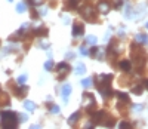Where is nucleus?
<instances>
[{
	"instance_id": "nucleus-1",
	"label": "nucleus",
	"mask_w": 148,
	"mask_h": 129,
	"mask_svg": "<svg viewBox=\"0 0 148 129\" xmlns=\"http://www.w3.org/2000/svg\"><path fill=\"white\" fill-rule=\"evenodd\" d=\"M0 120H2L3 128L14 129L18 125V114L10 110H3V111H0Z\"/></svg>"
},
{
	"instance_id": "nucleus-2",
	"label": "nucleus",
	"mask_w": 148,
	"mask_h": 129,
	"mask_svg": "<svg viewBox=\"0 0 148 129\" xmlns=\"http://www.w3.org/2000/svg\"><path fill=\"white\" fill-rule=\"evenodd\" d=\"M111 80H113V76L111 74H99L98 76V91L102 94V97H108L111 95Z\"/></svg>"
},
{
	"instance_id": "nucleus-3",
	"label": "nucleus",
	"mask_w": 148,
	"mask_h": 129,
	"mask_svg": "<svg viewBox=\"0 0 148 129\" xmlns=\"http://www.w3.org/2000/svg\"><path fill=\"white\" fill-rule=\"evenodd\" d=\"M82 106H83V108H86V110H92V108H95V106H96V102H95V98H93V95L92 94H84L83 95V102H82Z\"/></svg>"
},
{
	"instance_id": "nucleus-4",
	"label": "nucleus",
	"mask_w": 148,
	"mask_h": 129,
	"mask_svg": "<svg viewBox=\"0 0 148 129\" xmlns=\"http://www.w3.org/2000/svg\"><path fill=\"white\" fill-rule=\"evenodd\" d=\"M70 66L67 62H61V64H58V67H56V71H58V79L59 80H62V77H65L68 73H70Z\"/></svg>"
},
{
	"instance_id": "nucleus-5",
	"label": "nucleus",
	"mask_w": 148,
	"mask_h": 129,
	"mask_svg": "<svg viewBox=\"0 0 148 129\" xmlns=\"http://www.w3.org/2000/svg\"><path fill=\"white\" fill-rule=\"evenodd\" d=\"M83 18H84V19H88L89 22L96 21V14H95L93 8H90V6L84 8V9H83Z\"/></svg>"
},
{
	"instance_id": "nucleus-6",
	"label": "nucleus",
	"mask_w": 148,
	"mask_h": 129,
	"mask_svg": "<svg viewBox=\"0 0 148 129\" xmlns=\"http://www.w3.org/2000/svg\"><path fill=\"white\" fill-rule=\"evenodd\" d=\"M73 91V88L70 83H64L62 85V89H61V94H62V101H64V104H67L68 102V95L71 94Z\"/></svg>"
},
{
	"instance_id": "nucleus-7",
	"label": "nucleus",
	"mask_w": 148,
	"mask_h": 129,
	"mask_svg": "<svg viewBox=\"0 0 148 129\" xmlns=\"http://www.w3.org/2000/svg\"><path fill=\"white\" fill-rule=\"evenodd\" d=\"M84 34V25L80 24V22H76L73 25V36L74 37H80Z\"/></svg>"
},
{
	"instance_id": "nucleus-8",
	"label": "nucleus",
	"mask_w": 148,
	"mask_h": 129,
	"mask_svg": "<svg viewBox=\"0 0 148 129\" xmlns=\"http://www.w3.org/2000/svg\"><path fill=\"white\" fill-rule=\"evenodd\" d=\"M98 8H99V12H101V14L107 15L108 12H110V9H111V5L107 2V0H101V2H99V6H98Z\"/></svg>"
},
{
	"instance_id": "nucleus-9",
	"label": "nucleus",
	"mask_w": 148,
	"mask_h": 129,
	"mask_svg": "<svg viewBox=\"0 0 148 129\" xmlns=\"http://www.w3.org/2000/svg\"><path fill=\"white\" fill-rule=\"evenodd\" d=\"M25 92H27V86L24 85V83H19V86L15 88V94L18 97H24V94H25Z\"/></svg>"
},
{
	"instance_id": "nucleus-10",
	"label": "nucleus",
	"mask_w": 148,
	"mask_h": 129,
	"mask_svg": "<svg viewBox=\"0 0 148 129\" xmlns=\"http://www.w3.org/2000/svg\"><path fill=\"white\" fill-rule=\"evenodd\" d=\"M120 68L123 70V71H130V68H132V64H130V61H127V59H123V61H120Z\"/></svg>"
},
{
	"instance_id": "nucleus-11",
	"label": "nucleus",
	"mask_w": 148,
	"mask_h": 129,
	"mask_svg": "<svg viewBox=\"0 0 148 129\" xmlns=\"http://www.w3.org/2000/svg\"><path fill=\"white\" fill-rule=\"evenodd\" d=\"M135 40H136L138 43L147 45V43H148V36H147V34H142V33H139V34H136V37H135Z\"/></svg>"
},
{
	"instance_id": "nucleus-12",
	"label": "nucleus",
	"mask_w": 148,
	"mask_h": 129,
	"mask_svg": "<svg viewBox=\"0 0 148 129\" xmlns=\"http://www.w3.org/2000/svg\"><path fill=\"white\" fill-rule=\"evenodd\" d=\"M80 119V111H76L74 114H71L70 116V119H68V125H74V123H77V120Z\"/></svg>"
},
{
	"instance_id": "nucleus-13",
	"label": "nucleus",
	"mask_w": 148,
	"mask_h": 129,
	"mask_svg": "<svg viewBox=\"0 0 148 129\" xmlns=\"http://www.w3.org/2000/svg\"><path fill=\"white\" fill-rule=\"evenodd\" d=\"M24 108H25L27 111H34L36 110V104H34V102L33 101H24Z\"/></svg>"
},
{
	"instance_id": "nucleus-14",
	"label": "nucleus",
	"mask_w": 148,
	"mask_h": 129,
	"mask_svg": "<svg viewBox=\"0 0 148 129\" xmlns=\"http://www.w3.org/2000/svg\"><path fill=\"white\" fill-rule=\"evenodd\" d=\"M84 73H86L84 64H83V62H79L77 66H76V74H84Z\"/></svg>"
},
{
	"instance_id": "nucleus-15",
	"label": "nucleus",
	"mask_w": 148,
	"mask_h": 129,
	"mask_svg": "<svg viewBox=\"0 0 148 129\" xmlns=\"http://www.w3.org/2000/svg\"><path fill=\"white\" fill-rule=\"evenodd\" d=\"M27 10V3H24V2H19L16 5V12L18 14H22V12H25Z\"/></svg>"
},
{
	"instance_id": "nucleus-16",
	"label": "nucleus",
	"mask_w": 148,
	"mask_h": 129,
	"mask_svg": "<svg viewBox=\"0 0 148 129\" xmlns=\"http://www.w3.org/2000/svg\"><path fill=\"white\" fill-rule=\"evenodd\" d=\"M82 86H83V88H89V86H92V77L83 79V80H82Z\"/></svg>"
},
{
	"instance_id": "nucleus-17",
	"label": "nucleus",
	"mask_w": 148,
	"mask_h": 129,
	"mask_svg": "<svg viewBox=\"0 0 148 129\" xmlns=\"http://www.w3.org/2000/svg\"><path fill=\"white\" fill-rule=\"evenodd\" d=\"M0 104H9V98H8L6 94L0 92Z\"/></svg>"
},
{
	"instance_id": "nucleus-18",
	"label": "nucleus",
	"mask_w": 148,
	"mask_h": 129,
	"mask_svg": "<svg viewBox=\"0 0 148 129\" xmlns=\"http://www.w3.org/2000/svg\"><path fill=\"white\" fill-rule=\"evenodd\" d=\"M96 40H98V39H96L95 36H92V34L86 37V42H88L89 45H95V43H96Z\"/></svg>"
},
{
	"instance_id": "nucleus-19",
	"label": "nucleus",
	"mask_w": 148,
	"mask_h": 129,
	"mask_svg": "<svg viewBox=\"0 0 148 129\" xmlns=\"http://www.w3.org/2000/svg\"><path fill=\"white\" fill-rule=\"evenodd\" d=\"M116 95H117V97H119V98H120L121 101H125V102H127V101H129V97H127L126 94H121V92H117Z\"/></svg>"
},
{
	"instance_id": "nucleus-20",
	"label": "nucleus",
	"mask_w": 148,
	"mask_h": 129,
	"mask_svg": "<svg viewBox=\"0 0 148 129\" xmlns=\"http://www.w3.org/2000/svg\"><path fill=\"white\" fill-rule=\"evenodd\" d=\"M132 92H133V94H136V95H139V94L142 92V85H138V86H135V88L132 89Z\"/></svg>"
},
{
	"instance_id": "nucleus-21",
	"label": "nucleus",
	"mask_w": 148,
	"mask_h": 129,
	"mask_svg": "<svg viewBox=\"0 0 148 129\" xmlns=\"http://www.w3.org/2000/svg\"><path fill=\"white\" fill-rule=\"evenodd\" d=\"M80 55H83V57H88L89 55V50H88V48H86V46H82L80 48Z\"/></svg>"
},
{
	"instance_id": "nucleus-22",
	"label": "nucleus",
	"mask_w": 148,
	"mask_h": 129,
	"mask_svg": "<svg viewBox=\"0 0 148 129\" xmlns=\"http://www.w3.org/2000/svg\"><path fill=\"white\" fill-rule=\"evenodd\" d=\"M45 68L49 71V70H52L53 68V61H46L45 62Z\"/></svg>"
},
{
	"instance_id": "nucleus-23",
	"label": "nucleus",
	"mask_w": 148,
	"mask_h": 129,
	"mask_svg": "<svg viewBox=\"0 0 148 129\" xmlns=\"http://www.w3.org/2000/svg\"><path fill=\"white\" fill-rule=\"evenodd\" d=\"M27 82V74H21L18 77V83H25Z\"/></svg>"
},
{
	"instance_id": "nucleus-24",
	"label": "nucleus",
	"mask_w": 148,
	"mask_h": 129,
	"mask_svg": "<svg viewBox=\"0 0 148 129\" xmlns=\"http://www.w3.org/2000/svg\"><path fill=\"white\" fill-rule=\"evenodd\" d=\"M49 110H51L52 114H58L59 113V107L58 106H51V108H49Z\"/></svg>"
},
{
	"instance_id": "nucleus-25",
	"label": "nucleus",
	"mask_w": 148,
	"mask_h": 129,
	"mask_svg": "<svg viewBox=\"0 0 148 129\" xmlns=\"http://www.w3.org/2000/svg\"><path fill=\"white\" fill-rule=\"evenodd\" d=\"M30 2H31L33 5H36V6H40V5L43 3V0H30Z\"/></svg>"
},
{
	"instance_id": "nucleus-26",
	"label": "nucleus",
	"mask_w": 148,
	"mask_h": 129,
	"mask_svg": "<svg viewBox=\"0 0 148 129\" xmlns=\"http://www.w3.org/2000/svg\"><path fill=\"white\" fill-rule=\"evenodd\" d=\"M133 110H135V111H141V110H142V106H141V104H135V106H133Z\"/></svg>"
},
{
	"instance_id": "nucleus-27",
	"label": "nucleus",
	"mask_w": 148,
	"mask_h": 129,
	"mask_svg": "<svg viewBox=\"0 0 148 129\" xmlns=\"http://www.w3.org/2000/svg\"><path fill=\"white\" fill-rule=\"evenodd\" d=\"M18 117L21 119V122H25L27 120V114H21V116H18Z\"/></svg>"
},
{
	"instance_id": "nucleus-28",
	"label": "nucleus",
	"mask_w": 148,
	"mask_h": 129,
	"mask_svg": "<svg viewBox=\"0 0 148 129\" xmlns=\"http://www.w3.org/2000/svg\"><path fill=\"white\" fill-rule=\"evenodd\" d=\"M62 21H64V24H68L70 22V18L67 15H62Z\"/></svg>"
},
{
	"instance_id": "nucleus-29",
	"label": "nucleus",
	"mask_w": 148,
	"mask_h": 129,
	"mask_svg": "<svg viewBox=\"0 0 148 129\" xmlns=\"http://www.w3.org/2000/svg\"><path fill=\"white\" fill-rule=\"evenodd\" d=\"M40 46H42V48H45V49H47V48H49V43H47V42H42V43H40Z\"/></svg>"
},
{
	"instance_id": "nucleus-30",
	"label": "nucleus",
	"mask_w": 148,
	"mask_h": 129,
	"mask_svg": "<svg viewBox=\"0 0 148 129\" xmlns=\"http://www.w3.org/2000/svg\"><path fill=\"white\" fill-rule=\"evenodd\" d=\"M120 128H130V125L126 123V122H123V123H120Z\"/></svg>"
},
{
	"instance_id": "nucleus-31",
	"label": "nucleus",
	"mask_w": 148,
	"mask_h": 129,
	"mask_svg": "<svg viewBox=\"0 0 148 129\" xmlns=\"http://www.w3.org/2000/svg\"><path fill=\"white\" fill-rule=\"evenodd\" d=\"M121 6V0H116V3H114V8H120Z\"/></svg>"
},
{
	"instance_id": "nucleus-32",
	"label": "nucleus",
	"mask_w": 148,
	"mask_h": 129,
	"mask_svg": "<svg viewBox=\"0 0 148 129\" xmlns=\"http://www.w3.org/2000/svg\"><path fill=\"white\" fill-rule=\"evenodd\" d=\"M144 85H145V88L148 89V80H145V83H144Z\"/></svg>"
},
{
	"instance_id": "nucleus-33",
	"label": "nucleus",
	"mask_w": 148,
	"mask_h": 129,
	"mask_svg": "<svg viewBox=\"0 0 148 129\" xmlns=\"http://www.w3.org/2000/svg\"><path fill=\"white\" fill-rule=\"evenodd\" d=\"M145 27H147V28H148V22H147V25H145Z\"/></svg>"
},
{
	"instance_id": "nucleus-34",
	"label": "nucleus",
	"mask_w": 148,
	"mask_h": 129,
	"mask_svg": "<svg viewBox=\"0 0 148 129\" xmlns=\"http://www.w3.org/2000/svg\"><path fill=\"white\" fill-rule=\"evenodd\" d=\"M9 2H12V0H9Z\"/></svg>"
}]
</instances>
